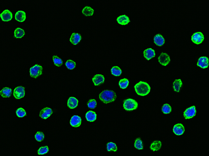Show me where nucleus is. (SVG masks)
Wrapping results in <instances>:
<instances>
[{"label": "nucleus", "mask_w": 209, "mask_h": 156, "mask_svg": "<svg viewBox=\"0 0 209 156\" xmlns=\"http://www.w3.org/2000/svg\"><path fill=\"white\" fill-rule=\"evenodd\" d=\"M1 17L3 21L8 22L12 20L13 15L9 10H4L1 14Z\"/></svg>", "instance_id": "obj_13"}, {"label": "nucleus", "mask_w": 209, "mask_h": 156, "mask_svg": "<svg viewBox=\"0 0 209 156\" xmlns=\"http://www.w3.org/2000/svg\"><path fill=\"white\" fill-rule=\"evenodd\" d=\"M137 94L140 96H144L149 94L150 92L151 88L149 84L144 81H140L134 86Z\"/></svg>", "instance_id": "obj_2"}, {"label": "nucleus", "mask_w": 209, "mask_h": 156, "mask_svg": "<svg viewBox=\"0 0 209 156\" xmlns=\"http://www.w3.org/2000/svg\"><path fill=\"white\" fill-rule=\"evenodd\" d=\"M154 42L157 46H161L164 44L165 40L161 35L157 34L154 36Z\"/></svg>", "instance_id": "obj_20"}, {"label": "nucleus", "mask_w": 209, "mask_h": 156, "mask_svg": "<svg viewBox=\"0 0 209 156\" xmlns=\"http://www.w3.org/2000/svg\"><path fill=\"white\" fill-rule=\"evenodd\" d=\"M105 77L102 75H96L92 78V81L95 86H98L104 82Z\"/></svg>", "instance_id": "obj_14"}, {"label": "nucleus", "mask_w": 209, "mask_h": 156, "mask_svg": "<svg viewBox=\"0 0 209 156\" xmlns=\"http://www.w3.org/2000/svg\"><path fill=\"white\" fill-rule=\"evenodd\" d=\"M66 67L69 70H73L76 67V62L71 60H69L67 61L65 63Z\"/></svg>", "instance_id": "obj_31"}, {"label": "nucleus", "mask_w": 209, "mask_h": 156, "mask_svg": "<svg viewBox=\"0 0 209 156\" xmlns=\"http://www.w3.org/2000/svg\"><path fill=\"white\" fill-rule=\"evenodd\" d=\"M204 40V36L201 32L195 33L192 36L191 40L195 44L198 45L201 44L203 42Z\"/></svg>", "instance_id": "obj_5"}, {"label": "nucleus", "mask_w": 209, "mask_h": 156, "mask_svg": "<svg viewBox=\"0 0 209 156\" xmlns=\"http://www.w3.org/2000/svg\"><path fill=\"white\" fill-rule=\"evenodd\" d=\"M111 73L113 75L119 76L122 74V71L121 68L117 66L113 67L111 69Z\"/></svg>", "instance_id": "obj_26"}, {"label": "nucleus", "mask_w": 209, "mask_h": 156, "mask_svg": "<svg viewBox=\"0 0 209 156\" xmlns=\"http://www.w3.org/2000/svg\"><path fill=\"white\" fill-rule=\"evenodd\" d=\"M197 65L202 68H207L209 66L208 58L206 57H201L198 59Z\"/></svg>", "instance_id": "obj_9"}, {"label": "nucleus", "mask_w": 209, "mask_h": 156, "mask_svg": "<svg viewBox=\"0 0 209 156\" xmlns=\"http://www.w3.org/2000/svg\"><path fill=\"white\" fill-rule=\"evenodd\" d=\"M185 129L182 124H177L174 125L173 128V131L176 135L180 136L183 134Z\"/></svg>", "instance_id": "obj_12"}, {"label": "nucleus", "mask_w": 209, "mask_h": 156, "mask_svg": "<svg viewBox=\"0 0 209 156\" xmlns=\"http://www.w3.org/2000/svg\"><path fill=\"white\" fill-rule=\"evenodd\" d=\"M97 102L94 99H91L89 100L87 103V105L91 109H94L96 107Z\"/></svg>", "instance_id": "obj_34"}, {"label": "nucleus", "mask_w": 209, "mask_h": 156, "mask_svg": "<svg viewBox=\"0 0 209 156\" xmlns=\"http://www.w3.org/2000/svg\"><path fill=\"white\" fill-rule=\"evenodd\" d=\"M43 67L42 66L35 65L30 69V73L31 77L34 78H37L41 75L42 73Z\"/></svg>", "instance_id": "obj_4"}, {"label": "nucleus", "mask_w": 209, "mask_h": 156, "mask_svg": "<svg viewBox=\"0 0 209 156\" xmlns=\"http://www.w3.org/2000/svg\"><path fill=\"white\" fill-rule=\"evenodd\" d=\"M134 146L138 150H143V147L142 140L140 138H138L136 139L134 144Z\"/></svg>", "instance_id": "obj_33"}, {"label": "nucleus", "mask_w": 209, "mask_h": 156, "mask_svg": "<svg viewBox=\"0 0 209 156\" xmlns=\"http://www.w3.org/2000/svg\"><path fill=\"white\" fill-rule=\"evenodd\" d=\"M116 98V93L112 90H104L99 95V99L103 103L105 104L115 101Z\"/></svg>", "instance_id": "obj_1"}, {"label": "nucleus", "mask_w": 209, "mask_h": 156, "mask_svg": "<svg viewBox=\"0 0 209 156\" xmlns=\"http://www.w3.org/2000/svg\"><path fill=\"white\" fill-rule=\"evenodd\" d=\"M81 36L80 34L78 33H73L71 35L70 41L72 44L76 45L78 44L81 41Z\"/></svg>", "instance_id": "obj_16"}, {"label": "nucleus", "mask_w": 209, "mask_h": 156, "mask_svg": "<svg viewBox=\"0 0 209 156\" xmlns=\"http://www.w3.org/2000/svg\"><path fill=\"white\" fill-rule=\"evenodd\" d=\"M129 84V81L128 79L124 78L119 81V86L122 89H124L127 88Z\"/></svg>", "instance_id": "obj_29"}, {"label": "nucleus", "mask_w": 209, "mask_h": 156, "mask_svg": "<svg viewBox=\"0 0 209 156\" xmlns=\"http://www.w3.org/2000/svg\"><path fill=\"white\" fill-rule=\"evenodd\" d=\"M14 34H15V36L16 38H21L24 36L25 32L23 29L20 28H17L15 29Z\"/></svg>", "instance_id": "obj_27"}, {"label": "nucleus", "mask_w": 209, "mask_h": 156, "mask_svg": "<svg viewBox=\"0 0 209 156\" xmlns=\"http://www.w3.org/2000/svg\"><path fill=\"white\" fill-rule=\"evenodd\" d=\"M52 110L51 109L48 107H45L39 113V116L42 118L46 119L49 117L52 114Z\"/></svg>", "instance_id": "obj_10"}, {"label": "nucleus", "mask_w": 209, "mask_h": 156, "mask_svg": "<svg viewBox=\"0 0 209 156\" xmlns=\"http://www.w3.org/2000/svg\"><path fill=\"white\" fill-rule=\"evenodd\" d=\"M161 146L162 143L161 141L159 140H156L151 144L150 149L153 151H157L161 148Z\"/></svg>", "instance_id": "obj_23"}, {"label": "nucleus", "mask_w": 209, "mask_h": 156, "mask_svg": "<svg viewBox=\"0 0 209 156\" xmlns=\"http://www.w3.org/2000/svg\"><path fill=\"white\" fill-rule=\"evenodd\" d=\"M94 12L93 9L90 7L87 6L82 10V13L85 16H91L93 14Z\"/></svg>", "instance_id": "obj_24"}, {"label": "nucleus", "mask_w": 209, "mask_h": 156, "mask_svg": "<svg viewBox=\"0 0 209 156\" xmlns=\"http://www.w3.org/2000/svg\"><path fill=\"white\" fill-rule=\"evenodd\" d=\"M82 119L81 117L77 115H74L71 118L70 123L71 126L74 127H79L81 125Z\"/></svg>", "instance_id": "obj_11"}, {"label": "nucleus", "mask_w": 209, "mask_h": 156, "mask_svg": "<svg viewBox=\"0 0 209 156\" xmlns=\"http://www.w3.org/2000/svg\"><path fill=\"white\" fill-rule=\"evenodd\" d=\"M173 84L174 91L177 92H179L182 85V82L181 80V79H176L174 81Z\"/></svg>", "instance_id": "obj_25"}, {"label": "nucleus", "mask_w": 209, "mask_h": 156, "mask_svg": "<svg viewBox=\"0 0 209 156\" xmlns=\"http://www.w3.org/2000/svg\"><path fill=\"white\" fill-rule=\"evenodd\" d=\"M49 149L48 146H43L40 147L38 151V155H44L48 152Z\"/></svg>", "instance_id": "obj_37"}, {"label": "nucleus", "mask_w": 209, "mask_h": 156, "mask_svg": "<svg viewBox=\"0 0 209 156\" xmlns=\"http://www.w3.org/2000/svg\"><path fill=\"white\" fill-rule=\"evenodd\" d=\"M1 95L3 98H8L11 96L12 94V90L11 88L5 87L3 88L1 92Z\"/></svg>", "instance_id": "obj_22"}, {"label": "nucleus", "mask_w": 209, "mask_h": 156, "mask_svg": "<svg viewBox=\"0 0 209 156\" xmlns=\"http://www.w3.org/2000/svg\"><path fill=\"white\" fill-rule=\"evenodd\" d=\"M25 89L24 87L19 86L16 88L14 90L13 95L15 99H20L25 95Z\"/></svg>", "instance_id": "obj_7"}, {"label": "nucleus", "mask_w": 209, "mask_h": 156, "mask_svg": "<svg viewBox=\"0 0 209 156\" xmlns=\"http://www.w3.org/2000/svg\"><path fill=\"white\" fill-rule=\"evenodd\" d=\"M123 106L125 110L132 111L137 109L138 107V103L135 100L132 99H128L124 102Z\"/></svg>", "instance_id": "obj_3"}, {"label": "nucleus", "mask_w": 209, "mask_h": 156, "mask_svg": "<svg viewBox=\"0 0 209 156\" xmlns=\"http://www.w3.org/2000/svg\"><path fill=\"white\" fill-rule=\"evenodd\" d=\"M116 20L118 24L122 25H126L130 22L129 17L125 15L120 16Z\"/></svg>", "instance_id": "obj_18"}, {"label": "nucleus", "mask_w": 209, "mask_h": 156, "mask_svg": "<svg viewBox=\"0 0 209 156\" xmlns=\"http://www.w3.org/2000/svg\"><path fill=\"white\" fill-rule=\"evenodd\" d=\"M144 56L146 60H149L156 56V53L154 50L152 48H148L144 50Z\"/></svg>", "instance_id": "obj_15"}, {"label": "nucleus", "mask_w": 209, "mask_h": 156, "mask_svg": "<svg viewBox=\"0 0 209 156\" xmlns=\"http://www.w3.org/2000/svg\"><path fill=\"white\" fill-rule=\"evenodd\" d=\"M53 60L54 64L57 67H60L62 65V60L57 55H53Z\"/></svg>", "instance_id": "obj_32"}, {"label": "nucleus", "mask_w": 209, "mask_h": 156, "mask_svg": "<svg viewBox=\"0 0 209 156\" xmlns=\"http://www.w3.org/2000/svg\"><path fill=\"white\" fill-rule=\"evenodd\" d=\"M35 138L38 142H41L44 138V133L41 131H38L35 135Z\"/></svg>", "instance_id": "obj_36"}, {"label": "nucleus", "mask_w": 209, "mask_h": 156, "mask_svg": "<svg viewBox=\"0 0 209 156\" xmlns=\"http://www.w3.org/2000/svg\"><path fill=\"white\" fill-rule=\"evenodd\" d=\"M170 61V57L167 53H162L158 57V61L163 66L168 65Z\"/></svg>", "instance_id": "obj_8"}, {"label": "nucleus", "mask_w": 209, "mask_h": 156, "mask_svg": "<svg viewBox=\"0 0 209 156\" xmlns=\"http://www.w3.org/2000/svg\"><path fill=\"white\" fill-rule=\"evenodd\" d=\"M107 150L108 152L111 151L116 152L117 151L118 147L116 144L112 142H109L107 144Z\"/></svg>", "instance_id": "obj_28"}, {"label": "nucleus", "mask_w": 209, "mask_h": 156, "mask_svg": "<svg viewBox=\"0 0 209 156\" xmlns=\"http://www.w3.org/2000/svg\"><path fill=\"white\" fill-rule=\"evenodd\" d=\"M15 20L17 21L20 22H24L26 19L25 12L22 10L17 11L15 14Z\"/></svg>", "instance_id": "obj_19"}, {"label": "nucleus", "mask_w": 209, "mask_h": 156, "mask_svg": "<svg viewBox=\"0 0 209 156\" xmlns=\"http://www.w3.org/2000/svg\"><path fill=\"white\" fill-rule=\"evenodd\" d=\"M17 115L19 118H23L26 115V112L24 109L22 107L17 109L16 111Z\"/></svg>", "instance_id": "obj_35"}, {"label": "nucleus", "mask_w": 209, "mask_h": 156, "mask_svg": "<svg viewBox=\"0 0 209 156\" xmlns=\"http://www.w3.org/2000/svg\"><path fill=\"white\" fill-rule=\"evenodd\" d=\"M85 118L89 122H93L96 120L97 114L93 111H89L85 114Z\"/></svg>", "instance_id": "obj_21"}, {"label": "nucleus", "mask_w": 209, "mask_h": 156, "mask_svg": "<svg viewBox=\"0 0 209 156\" xmlns=\"http://www.w3.org/2000/svg\"><path fill=\"white\" fill-rule=\"evenodd\" d=\"M196 107L195 106L190 107L184 111L183 113L184 117L186 119L192 118L196 114Z\"/></svg>", "instance_id": "obj_6"}, {"label": "nucleus", "mask_w": 209, "mask_h": 156, "mask_svg": "<svg viewBox=\"0 0 209 156\" xmlns=\"http://www.w3.org/2000/svg\"><path fill=\"white\" fill-rule=\"evenodd\" d=\"M78 101L77 99L74 97H70L67 102L68 107L71 109H74L77 107Z\"/></svg>", "instance_id": "obj_17"}, {"label": "nucleus", "mask_w": 209, "mask_h": 156, "mask_svg": "<svg viewBox=\"0 0 209 156\" xmlns=\"http://www.w3.org/2000/svg\"><path fill=\"white\" fill-rule=\"evenodd\" d=\"M172 110V107L168 104L165 103L162 107V111L163 114H170Z\"/></svg>", "instance_id": "obj_30"}]
</instances>
